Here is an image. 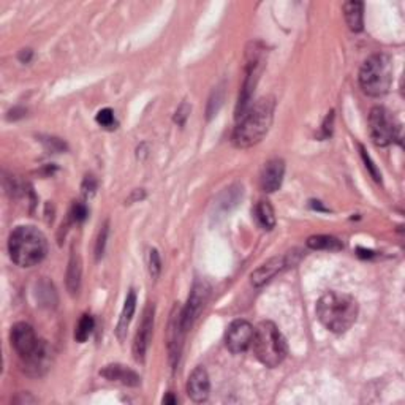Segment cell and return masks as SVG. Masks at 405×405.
<instances>
[{
	"label": "cell",
	"instance_id": "6da1fadb",
	"mask_svg": "<svg viewBox=\"0 0 405 405\" xmlns=\"http://www.w3.org/2000/svg\"><path fill=\"white\" fill-rule=\"evenodd\" d=\"M274 110L276 101L272 97H263L257 103H252L244 116L238 120L233 133L234 146L247 149L262 141L274 119Z\"/></svg>",
	"mask_w": 405,
	"mask_h": 405
},
{
	"label": "cell",
	"instance_id": "7a4b0ae2",
	"mask_svg": "<svg viewBox=\"0 0 405 405\" xmlns=\"http://www.w3.org/2000/svg\"><path fill=\"white\" fill-rule=\"evenodd\" d=\"M316 316L331 333L344 334L356 321L358 302L350 295L329 291L316 302Z\"/></svg>",
	"mask_w": 405,
	"mask_h": 405
},
{
	"label": "cell",
	"instance_id": "3957f363",
	"mask_svg": "<svg viewBox=\"0 0 405 405\" xmlns=\"http://www.w3.org/2000/svg\"><path fill=\"white\" fill-rule=\"evenodd\" d=\"M8 252L13 263L21 268H32V266L41 263L46 257V238L35 226H18L10 234Z\"/></svg>",
	"mask_w": 405,
	"mask_h": 405
},
{
	"label": "cell",
	"instance_id": "277c9868",
	"mask_svg": "<svg viewBox=\"0 0 405 405\" xmlns=\"http://www.w3.org/2000/svg\"><path fill=\"white\" fill-rule=\"evenodd\" d=\"M252 347L255 356L266 367H277L287 356V344L272 321H262L253 331Z\"/></svg>",
	"mask_w": 405,
	"mask_h": 405
},
{
	"label": "cell",
	"instance_id": "5b68a950",
	"mask_svg": "<svg viewBox=\"0 0 405 405\" xmlns=\"http://www.w3.org/2000/svg\"><path fill=\"white\" fill-rule=\"evenodd\" d=\"M392 82V60L386 54H373L366 59L359 72V84L364 94L382 97L390 91Z\"/></svg>",
	"mask_w": 405,
	"mask_h": 405
},
{
	"label": "cell",
	"instance_id": "8992f818",
	"mask_svg": "<svg viewBox=\"0 0 405 405\" xmlns=\"http://www.w3.org/2000/svg\"><path fill=\"white\" fill-rule=\"evenodd\" d=\"M253 51L247 53V67H245V78L243 89H240L239 100L236 105V120L244 116L247 110L252 106V95L255 92L257 82L259 79L263 70V53L262 49H258V44H252Z\"/></svg>",
	"mask_w": 405,
	"mask_h": 405
},
{
	"label": "cell",
	"instance_id": "52a82bcc",
	"mask_svg": "<svg viewBox=\"0 0 405 405\" xmlns=\"http://www.w3.org/2000/svg\"><path fill=\"white\" fill-rule=\"evenodd\" d=\"M369 131L377 146H388L399 136V124L392 112L383 106H375L369 114Z\"/></svg>",
	"mask_w": 405,
	"mask_h": 405
},
{
	"label": "cell",
	"instance_id": "ba28073f",
	"mask_svg": "<svg viewBox=\"0 0 405 405\" xmlns=\"http://www.w3.org/2000/svg\"><path fill=\"white\" fill-rule=\"evenodd\" d=\"M10 340L11 347L15 348L22 361L32 356L41 344V340H38L35 335L34 328L27 325V323H16V325L11 328Z\"/></svg>",
	"mask_w": 405,
	"mask_h": 405
},
{
	"label": "cell",
	"instance_id": "9c48e42d",
	"mask_svg": "<svg viewBox=\"0 0 405 405\" xmlns=\"http://www.w3.org/2000/svg\"><path fill=\"white\" fill-rule=\"evenodd\" d=\"M209 293H211V287H209L207 282L201 281L193 285L192 291H190L187 306L182 309V326L186 331H188L195 320L198 319V315L201 314V310L207 301Z\"/></svg>",
	"mask_w": 405,
	"mask_h": 405
},
{
	"label": "cell",
	"instance_id": "30bf717a",
	"mask_svg": "<svg viewBox=\"0 0 405 405\" xmlns=\"http://www.w3.org/2000/svg\"><path fill=\"white\" fill-rule=\"evenodd\" d=\"M253 326L247 320H234L226 329L225 344L231 353H244L252 345Z\"/></svg>",
	"mask_w": 405,
	"mask_h": 405
},
{
	"label": "cell",
	"instance_id": "8fae6325",
	"mask_svg": "<svg viewBox=\"0 0 405 405\" xmlns=\"http://www.w3.org/2000/svg\"><path fill=\"white\" fill-rule=\"evenodd\" d=\"M152 329H154V304H149L144 310L143 321L135 335V342H133V356L138 363L144 361L146 352H148L149 342L152 339Z\"/></svg>",
	"mask_w": 405,
	"mask_h": 405
},
{
	"label": "cell",
	"instance_id": "7c38bea8",
	"mask_svg": "<svg viewBox=\"0 0 405 405\" xmlns=\"http://www.w3.org/2000/svg\"><path fill=\"white\" fill-rule=\"evenodd\" d=\"M209 392H211V382H209V375L205 367H196V369L190 373L187 382V394L193 402H205L207 401Z\"/></svg>",
	"mask_w": 405,
	"mask_h": 405
},
{
	"label": "cell",
	"instance_id": "4fadbf2b",
	"mask_svg": "<svg viewBox=\"0 0 405 405\" xmlns=\"http://www.w3.org/2000/svg\"><path fill=\"white\" fill-rule=\"evenodd\" d=\"M285 174V163L281 158H272L263 167L262 177H259V182H262V188L266 193H272L276 190L281 188L282 181Z\"/></svg>",
	"mask_w": 405,
	"mask_h": 405
},
{
	"label": "cell",
	"instance_id": "5bb4252c",
	"mask_svg": "<svg viewBox=\"0 0 405 405\" xmlns=\"http://www.w3.org/2000/svg\"><path fill=\"white\" fill-rule=\"evenodd\" d=\"M184 334H186V329L182 326V310L177 312V309H174L173 315H171L169 321V329H168V348H169V356L173 359V363H176V359L179 358Z\"/></svg>",
	"mask_w": 405,
	"mask_h": 405
},
{
	"label": "cell",
	"instance_id": "9a60e30c",
	"mask_svg": "<svg viewBox=\"0 0 405 405\" xmlns=\"http://www.w3.org/2000/svg\"><path fill=\"white\" fill-rule=\"evenodd\" d=\"M285 268H288L285 257L271 258V259H268V262L259 266L257 271L252 272V276H250L252 283L255 285V287H262V285L268 283L271 278H274L278 272Z\"/></svg>",
	"mask_w": 405,
	"mask_h": 405
},
{
	"label": "cell",
	"instance_id": "2e32d148",
	"mask_svg": "<svg viewBox=\"0 0 405 405\" xmlns=\"http://www.w3.org/2000/svg\"><path fill=\"white\" fill-rule=\"evenodd\" d=\"M49 364H51V350L44 340H41L40 347L37 348V352L32 354V356L24 359V369L34 377L43 375V373L49 369Z\"/></svg>",
	"mask_w": 405,
	"mask_h": 405
},
{
	"label": "cell",
	"instance_id": "e0dca14e",
	"mask_svg": "<svg viewBox=\"0 0 405 405\" xmlns=\"http://www.w3.org/2000/svg\"><path fill=\"white\" fill-rule=\"evenodd\" d=\"M100 373L106 380H110V382H119L125 386H138L139 383H141V378H139L138 373L122 364L106 366Z\"/></svg>",
	"mask_w": 405,
	"mask_h": 405
},
{
	"label": "cell",
	"instance_id": "ac0fdd59",
	"mask_svg": "<svg viewBox=\"0 0 405 405\" xmlns=\"http://www.w3.org/2000/svg\"><path fill=\"white\" fill-rule=\"evenodd\" d=\"M135 309H136V295H135V291L130 290L129 295H127V297H125L122 314H120V319H119L117 328H116V334L120 340H124V338H125L127 329H129L131 319H133V314H135Z\"/></svg>",
	"mask_w": 405,
	"mask_h": 405
},
{
	"label": "cell",
	"instance_id": "d6986e66",
	"mask_svg": "<svg viewBox=\"0 0 405 405\" xmlns=\"http://www.w3.org/2000/svg\"><path fill=\"white\" fill-rule=\"evenodd\" d=\"M344 16L350 30L361 32L364 25V4L356 0L344 4Z\"/></svg>",
	"mask_w": 405,
	"mask_h": 405
},
{
	"label": "cell",
	"instance_id": "ffe728a7",
	"mask_svg": "<svg viewBox=\"0 0 405 405\" xmlns=\"http://www.w3.org/2000/svg\"><path fill=\"white\" fill-rule=\"evenodd\" d=\"M253 215H255V220L263 230H272L276 226V214L269 201H258L255 209H253Z\"/></svg>",
	"mask_w": 405,
	"mask_h": 405
},
{
	"label": "cell",
	"instance_id": "44dd1931",
	"mask_svg": "<svg viewBox=\"0 0 405 405\" xmlns=\"http://www.w3.org/2000/svg\"><path fill=\"white\" fill-rule=\"evenodd\" d=\"M307 245L314 250H331L338 252L342 250V243L334 236H328V234H319V236H310L307 239Z\"/></svg>",
	"mask_w": 405,
	"mask_h": 405
},
{
	"label": "cell",
	"instance_id": "7402d4cb",
	"mask_svg": "<svg viewBox=\"0 0 405 405\" xmlns=\"http://www.w3.org/2000/svg\"><path fill=\"white\" fill-rule=\"evenodd\" d=\"M81 285V262L79 257L73 253L72 259L68 263V271H67V288L72 295L78 293Z\"/></svg>",
	"mask_w": 405,
	"mask_h": 405
},
{
	"label": "cell",
	"instance_id": "603a6c76",
	"mask_svg": "<svg viewBox=\"0 0 405 405\" xmlns=\"http://www.w3.org/2000/svg\"><path fill=\"white\" fill-rule=\"evenodd\" d=\"M94 319L91 315H82L81 316V320L78 321V326H76L75 329V339L76 342H79V344H82V342H86L89 339V335L92 334V329H94Z\"/></svg>",
	"mask_w": 405,
	"mask_h": 405
},
{
	"label": "cell",
	"instance_id": "cb8c5ba5",
	"mask_svg": "<svg viewBox=\"0 0 405 405\" xmlns=\"http://www.w3.org/2000/svg\"><path fill=\"white\" fill-rule=\"evenodd\" d=\"M97 122L103 127V129L108 130H112L116 129V119H114V112L110 108H105V110H100L97 112Z\"/></svg>",
	"mask_w": 405,
	"mask_h": 405
},
{
	"label": "cell",
	"instance_id": "d4e9b609",
	"mask_svg": "<svg viewBox=\"0 0 405 405\" xmlns=\"http://www.w3.org/2000/svg\"><path fill=\"white\" fill-rule=\"evenodd\" d=\"M160 271H162L160 257H158V252L154 249V250L149 252V272H150V277L157 278L158 274H160Z\"/></svg>",
	"mask_w": 405,
	"mask_h": 405
},
{
	"label": "cell",
	"instance_id": "484cf974",
	"mask_svg": "<svg viewBox=\"0 0 405 405\" xmlns=\"http://www.w3.org/2000/svg\"><path fill=\"white\" fill-rule=\"evenodd\" d=\"M89 211L84 202H75L72 209V217L75 221H84L87 219Z\"/></svg>",
	"mask_w": 405,
	"mask_h": 405
},
{
	"label": "cell",
	"instance_id": "4316f807",
	"mask_svg": "<svg viewBox=\"0 0 405 405\" xmlns=\"http://www.w3.org/2000/svg\"><path fill=\"white\" fill-rule=\"evenodd\" d=\"M361 155H363V160H364V163H366V167L369 168V171H371V174L373 176V179L375 181H382V176H380V173H378V169L373 167V163H372V160H371V157L366 154V150H364V148L363 146H361Z\"/></svg>",
	"mask_w": 405,
	"mask_h": 405
},
{
	"label": "cell",
	"instance_id": "83f0119b",
	"mask_svg": "<svg viewBox=\"0 0 405 405\" xmlns=\"http://www.w3.org/2000/svg\"><path fill=\"white\" fill-rule=\"evenodd\" d=\"M188 114H190V106L187 103H182L179 108H177L176 116H174V120L177 122V125L186 124Z\"/></svg>",
	"mask_w": 405,
	"mask_h": 405
},
{
	"label": "cell",
	"instance_id": "f1b7e54d",
	"mask_svg": "<svg viewBox=\"0 0 405 405\" xmlns=\"http://www.w3.org/2000/svg\"><path fill=\"white\" fill-rule=\"evenodd\" d=\"M106 234H108V225L103 226V230L100 231V236H98V243H97V257L100 258L103 255V250H105V243H106Z\"/></svg>",
	"mask_w": 405,
	"mask_h": 405
},
{
	"label": "cell",
	"instance_id": "f546056e",
	"mask_svg": "<svg viewBox=\"0 0 405 405\" xmlns=\"http://www.w3.org/2000/svg\"><path fill=\"white\" fill-rule=\"evenodd\" d=\"M163 404H165V405H174V404H177V399L173 396V392H168V394L163 397Z\"/></svg>",
	"mask_w": 405,
	"mask_h": 405
}]
</instances>
